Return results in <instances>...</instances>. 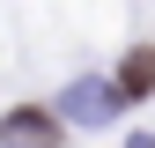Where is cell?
<instances>
[{"label":"cell","mask_w":155,"mask_h":148,"mask_svg":"<svg viewBox=\"0 0 155 148\" xmlns=\"http://www.w3.org/2000/svg\"><path fill=\"white\" fill-rule=\"evenodd\" d=\"M0 148H59V119L37 111V104L8 111V119H0Z\"/></svg>","instance_id":"6da1fadb"},{"label":"cell","mask_w":155,"mask_h":148,"mask_svg":"<svg viewBox=\"0 0 155 148\" xmlns=\"http://www.w3.org/2000/svg\"><path fill=\"white\" fill-rule=\"evenodd\" d=\"M155 89V52H126V67H118V96H148Z\"/></svg>","instance_id":"7a4b0ae2"}]
</instances>
